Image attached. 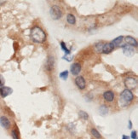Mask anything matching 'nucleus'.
I'll return each mask as SVG.
<instances>
[{
	"label": "nucleus",
	"instance_id": "nucleus-19",
	"mask_svg": "<svg viewBox=\"0 0 138 139\" xmlns=\"http://www.w3.org/2000/svg\"><path fill=\"white\" fill-rule=\"evenodd\" d=\"M61 48H62V51L65 52V55H70V54H71L70 50L67 48V45H66V44L63 42V41H62V42H61Z\"/></svg>",
	"mask_w": 138,
	"mask_h": 139
},
{
	"label": "nucleus",
	"instance_id": "nucleus-21",
	"mask_svg": "<svg viewBox=\"0 0 138 139\" xmlns=\"http://www.w3.org/2000/svg\"><path fill=\"white\" fill-rule=\"evenodd\" d=\"M103 44L102 43H98V44H96V46H95V48L96 50V51L97 52H101V50H102V47H103Z\"/></svg>",
	"mask_w": 138,
	"mask_h": 139
},
{
	"label": "nucleus",
	"instance_id": "nucleus-5",
	"mask_svg": "<svg viewBox=\"0 0 138 139\" xmlns=\"http://www.w3.org/2000/svg\"><path fill=\"white\" fill-rule=\"evenodd\" d=\"M75 85L79 90H84L85 87H86L85 79L83 76H77L75 79Z\"/></svg>",
	"mask_w": 138,
	"mask_h": 139
},
{
	"label": "nucleus",
	"instance_id": "nucleus-15",
	"mask_svg": "<svg viewBox=\"0 0 138 139\" xmlns=\"http://www.w3.org/2000/svg\"><path fill=\"white\" fill-rule=\"evenodd\" d=\"M67 21L68 24L74 25L76 23V17L74 16V15H73V14H68L67 15Z\"/></svg>",
	"mask_w": 138,
	"mask_h": 139
},
{
	"label": "nucleus",
	"instance_id": "nucleus-17",
	"mask_svg": "<svg viewBox=\"0 0 138 139\" xmlns=\"http://www.w3.org/2000/svg\"><path fill=\"white\" fill-rule=\"evenodd\" d=\"M79 118L84 119V120H87V119H89V115L85 112V111H83V110H80L79 112Z\"/></svg>",
	"mask_w": 138,
	"mask_h": 139
},
{
	"label": "nucleus",
	"instance_id": "nucleus-12",
	"mask_svg": "<svg viewBox=\"0 0 138 139\" xmlns=\"http://www.w3.org/2000/svg\"><path fill=\"white\" fill-rule=\"evenodd\" d=\"M55 68V59L53 56H49V58L47 59L46 64H45V68L46 70L48 71H52Z\"/></svg>",
	"mask_w": 138,
	"mask_h": 139
},
{
	"label": "nucleus",
	"instance_id": "nucleus-24",
	"mask_svg": "<svg viewBox=\"0 0 138 139\" xmlns=\"http://www.w3.org/2000/svg\"><path fill=\"white\" fill-rule=\"evenodd\" d=\"M62 58H63V59H64V60H67V62H71V61L73 60V58H72L71 54H70V55H65Z\"/></svg>",
	"mask_w": 138,
	"mask_h": 139
},
{
	"label": "nucleus",
	"instance_id": "nucleus-2",
	"mask_svg": "<svg viewBox=\"0 0 138 139\" xmlns=\"http://www.w3.org/2000/svg\"><path fill=\"white\" fill-rule=\"evenodd\" d=\"M134 99V94L131 91L128 90V89H125L122 92H121L119 96V99H118V103L119 106L122 108H125L129 106L131 103V102Z\"/></svg>",
	"mask_w": 138,
	"mask_h": 139
},
{
	"label": "nucleus",
	"instance_id": "nucleus-9",
	"mask_svg": "<svg viewBox=\"0 0 138 139\" xmlns=\"http://www.w3.org/2000/svg\"><path fill=\"white\" fill-rule=\"evenodd\" d=\"M102 96H103V99L107 102H112L114 100V97H115L114 93L112 91H106L103 93Z\"/></svg>",
	"mask_w": 138,
	"mask_h": 139
},
{
	"label": "nucleus",
	"instance_id": "nucleus-13",
	"mask_svg": "<svg viewBox=\"0 0 138 139\" xmlns=\"http://www.w3.org/2000/svg\"><path fill=\"white\" fill-rule=\"evenodd\" d=\"M125 41H126V44H129L132 47H136L137 46V41L135 38L131 37V36H127L125 37Z\"/></svg>",
	"mask_w": 138,
	"mask_h": 139
},
{
	"label": "nucleus",
	"instance_id": "nucleus-3",
	"mask_svg": "<svg viewBox=\"0 0 138 139\" xmlns=\"http://www.w3.org/2000/svg\"><path fill=\"white\" fill-rule=\"evenodd\" d=\"M49 13H50L52 19H54V20H59V19L62 17V11L61 10V8L57 6V5H53L50 8Z\"/></svg>",
	"mask_w": 138,
	"mask_h": 139
},
{
	"label": "nucleus",
	"instance_id": "nucleus-1",
	"mask_svg": "<svg viewBox=\"0 0 138 139\" xmlns=\"http://www.w3.org/2000/svg\"><path fill=\"white\" fill-rule=\"evenodd\" d=\"M30 38L34 43L43 44L46 40V34L45 31L41 27L36 26L31 29L30 32Z\"/></svg>",
	"mask_w": 138,
	"mask_h": 139
},
{
	"label": "nucleus",
	"instance_id": "nucleus-11",
	"mask_svg": "<svg viewBox=\"0 0 138 139\" xmlns=\"http://www.w3.org/2000/svg\"><path fill=\"white\" fill-rule=\"evenodd\" d=\"M0 126L4 129H9L11 124H10V119L5 116H1L0 117Z\"/></svg>",
	"mask_w": 138,
	"mask_h": 139
},
{
	"label": "nucleus",
	"instance_id": "nucleus-22",
	"mask_svg": "<svg viewBox=\"0 0 138 139\" xmlns=\"http://www.w3.org/2000/svg\"><path fill=\"white\" fill-rule=\"evenodd\" d=\"M11 137L13 139H20L19 138V135H18L17 130H15V129L11 130Z\"/></svg>",
	"mask_w": 138,
	"mask_h": 139
},
{
	"label": "nucleus",
	"instance_id": "nucleus-27",
	"mask_svg": "<svg viewBox=\"0 0 138 139\" xmlns=\"http://www.w3.org/2000/svg\"><path fill=\"white\" fill-rule=\"evenodd\" d=\"M129 129H131L132 128V122L131 120H129Z\"/></svg>",
	"mask_w": 138,
	"mask_h": 139
},
{
	"label": "nucleus",
	"instance_id": "nucleus-14",
	"mask_svg": "<svg viewBox=\"0 0 138 139\" xmlns=\"http://www.w3.org/2000/svg\"><path fill=\"white\" fill-rule=\"evenodd\" d=\"M108 108L107 107V105H101V106H100V108H99V113L101 115V116H105L107 115V113H108Z\"/></svg>",
	"mask_w": 138,
	"mask_h": 139
},
{
	"label": "nucleus",
	"instance_id": "nucleus-4",
	"mask_svg": "<svg viewBox=\"0 0 138 139\" xmlns=\"http://www.w3.org/2000/svg\"><path fill=\"white\" fill-rule=\"evenodd\" d=\"M125 85L126 89L131 91L132 89H135L137 85V79L134 77H127L125 79Z\"/></svg>",
	"mask_w": 138,
	"mask_h": 139
},
{
	"label": "nucleus",
	"instance_id": "nucleus-23",
	"mask_svg": "<svg viewBox=\"0 0 138 139\" xmlns=\"http://www.w3.org/2000/svg\"><path fill=\"white\" fill-rule=\"evenodd\" d=\"M131 139H137V132L136 130H132L131 133Z\"/></svg>",
	"mask_w": 138,
	"mask_h": 139
},
{
	"label": "nucleus",
	"instance_id": "nucleus-16",
	"mask_svg": "<svg viewBox=\"0 0 138 139\" xmlns=\"http://www.w3.org/2000/svg\"><path fill=\"white\" fill-rule=\"evenodd\" d=\"M123 39H124V37H123V36H118V37H117L116 38H114V39L113 40L111 43H112L113 44H114V47H115V46H119V45H120V44L122 43Z\"/></svg>",
	"mask_w": 138,
	"mask_h": 139
},
{
	"label": "nucleus",
	"instance_id": "nucleus-6",
	"mask_svg": "<svg viewBox=\"0 0 138 139\" xmlns=\"http://www.w3.org/2000/svg\"><path fill=\"white\" fill-rule=\"evenodd\" d=\"M122 50L124 54L127 56H132L135 54V50L132 46L129 45V44H123L122 45Z\"/></svg>",
	"mask_w": 138,
	"mask_h": 139
},
{
	"label": "nucleus",
	"instance_id": "nucleus-18",
	"mask_svg": "<svg viewBox=\"0 0 138 139\" xmlns=\"http://www.w3.org/2000/svg\"><path fill=\"white\" fill-rule=\"evenodd\" d=\"M90 132H91V135L95 138H96V139H101V135L100 134V132H99L96 128H92L91 130H90Z\"/></svg>",
	"mask_w": 138,
	"mask_h": 139
},
{
	"label": "nucleus",
	"instance_id": "nucleus-8",
	"mask_svg": "<svg viewBox=\"0 0 138 139\" xmlns=\"http://www.w3.org/2000/svg\"><path fill=\"white\" fill-rule=\"evenodd\" d=\"M12 92L13 90L10 87H8V86H2V87H0V96L3 98H5L8 96L11 95Z\"/></svg>",
	"mask_w": 138,
	"mask_h": 139
},
{
	"label": "nucleus",
	"instance_id": "nucleus-25",
	"mask_svg": "<svg viewBox=\"0 0 138 139\" xmlns=\"http://www.w3.org/2000/svg\"><path fill=\"white\" fill-rule=\"evenodd\" d=\"M4 79H3V77L0 75V87L4 86Z\"/></svg>",
	"mask_w": 138,
	"mask_h": 139
},
{
	"label": "nucleus",
	"instance_id": "nucleus-7",
	"mask_svg": "<svg viewBox=\"0 0 138 139\" xmlns=\"http://www.w3.org/2000/svg\"><path fill=\"white\" fill-rule=\"evenodd\" d=\"M70 72L73 75L78 76L81 72V65L79 62H74L70 67Z\"/></svg>",
	"mask_w": 138,
	"mask_h": 139
},
{
	"label": "nucleus",
	"instance_id": "nucleus-10",
	"mask_svg": "<svg viewBox=\"0 0 138 139\" xmlns=\"http://www.w3.org/2000/svg\"><path fill=\"white\" fill-rule=\"evenodd\" d=\"M114 45L111 42L109 43H106L103 44V47H102V50H101V52L104 54H109L114 50Z\"/></svg>",
	"mask_w": 138,
	"mask_h": 139
},
{
	"label": "nucleus",
	"instance_id": "nucleus-20",
	"mask_svg": "<svg viewBox=\"0 0 138 139\" xmlns=\"http://www.w3.org/2000/svg\"><path fill=\"white\" fill-rule=\"evenodd\" d=\"M68 74H69L68 71H67V70H65V71L62 72V73L59 74V77H60L62 80H66V79H67V78H68Z\"/></svg>",
	"mask_w": 138,
	"mask_h": 139
},
{
	"label": "nucleus",
	"instance_id": "nucleus-26",
	"mask_svg": "<svg viewBox=\"0 0 138 139\" xmlns=\"http://www.w3.org/2000/svg\"><path fill=\"white\" fill-rule=\"evenodd\" d=\"M121 139H131V138H130V137H128V136L123 135V136H122V138H121Z\"/></svg>",
	"mask_w": 138,
	"mask_h": 139
}]
</instances>
